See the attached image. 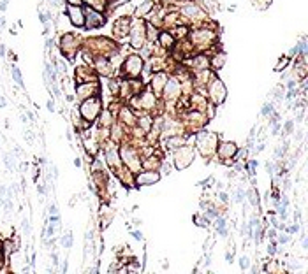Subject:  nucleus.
Instances as JSON below:
<instances>
[{
	"instance_id": "obj_1",
	"label": "nucleus",
	"mask_w": 308,
	"mask_h": 274,
	"mask_svg": "<svg viewBox=\"0 0 308 274\" xmlns=\"http://www.w3.org/2000/svg\"><path fill=\"white\" fill-rule=\"evenodd\" d=\"M145 32H146V23L145 19L137 18V21H132L129 26V34H130V44L136 49H139L143 46V40H145Z\"/></svg>"
},
{
	"instance_id": "obj_2",
	"label": "nucleus",
	"mask_w": 308,
	"mask_h": 274,
	"mask_svg": "<svg viewBox=\"0 0 308 274\" xmlns=\"http://www.w3.org/2000/svg\"><path fill=\"white\" fill-rule=\"evenodd\" d=\"M181 14L185 16V18H189L190 21H201V19H206V13L202 11V7L201 5H197V4H183V7H181Z\"/></svg>"
},
{
	"instance_id": "obj_3",
	"label": "nucleus",
	"mask_w": 308,
	"mask_h": 274,
	"mask_svg": "<svg viewBox=\"0 0 308 274\" xmlns=\"http://www.w3.org/2000/svg\"><path fill=\"white\" fill-rule=\"evenodd\" d=\"M83 14H85V25L86 28H97V26H102L104 25V16H102L99 11H95V9L92 7H85L83 9Z\"/></svg>"
},
{
	"instance_id": "obj_4",
	"label": "nucleus",
	"mask_w": 308,
	"mask_h": 274,
	"mask_svg": "<svg viewBox=\"0 0 308 274\" xmlns=\"http://www.w3.org/2000/svg\"><path fill=\"white\" fill-rule=\"evenodd\" d=\"M99 111H100V104H99V100H86V102L81 106V114H83V118L85 120H88V121H92V120H95L97 118V114H99Z\"/></svg>"
},
{
	"instance_id": "obj_5",
	"label": "nucleus",
	"mask_w": 308,
	"mask_h": 274,
	"mask_svg": "<svg viewBox=\"0 0 308 274\" xmlns=\"http://www.w3.org/2000/svg\"><path fill=\"white\" fill-rule=\"evenodd\" d=\"M125 70L127 74H130L132 77H137L143 70V60L137 56V55H132L125 60Z\"/></svg>"
},
{
	"instance_id": "obj_6",
	"label": "nucleus",
	"mask_w": 308,
	"mask_h": 274,
	"mask_svg": "<svg viewBox=\"0 0 308 274\" xmlns=\"http://www.w3.org/2000/svg\"><path fill=\"white\" fill-rule=\"evenodd\" d=\"M67 14L70 18V23L76 25V26H83L85 25V14H83V7L79 5H72L70 4L67 7Z\"/></svg>"
},
{
	"instance_id": "obj_7",
	"label": "nucleus",
	"mask_w": 308,
	"mask_h": 274,
	"mask_svg": "<svg viewBox=\"0 0 308 274\" xmlns=\"http://www.w3.org/2000/svg\"><path fill=\"white\" fill-rule=\"evenodd\" d=\"M192 39L196 46H210V42L215 39V34L210 30H197V32H194Z\"/></svg>"
},
{
	"instance_id": "obj_8",
	"label": "nucleus",
	"mask_w": 308,
	"mask_h": 274,
	"mask_svg": "<svg viewBox=\"0 0 308 274\" xmlns=\"http://www.w3.org/2000/svg\"><path fill=\"white\" fill-rule=\"evenodd\" d=\"M129 26H130L129 19L127 18H120L118 21L113 25V34H116L118 37H125L129 34Z\"/></svg>"
},
{
	"instance_id": "obj_9",
	"label": "nucleus",
	"mask_w": 308,
	"mask_h": 274,
	"mask_svg": "<svg viewBox=\"0 0 308 274\" xmlns=\"http://www.w3.org/2000/svg\"><path fill=\"white\" fill-rule=\"evenodd\" d=\"M159 181V174L157 172H145L137 178V183L139 185H153V183Z\"/></svg>"
},
{
	"instance_id": "obj_10",
	"label": "nucleus",
	"mask_w": 308,
	"mask_h": 274,
	"mask_svg": "<svg viewBox=\"0 0 308 274\" xmlns=\"http://www.w3.org/2000/svg\"><path fill=\"white\" fill-rule=\"evenodd\" d=\"M153 9V2H145V4H139V7L136 9V16L141 18V16H146L150 11Z\"/></svg>"
},
{
	"instance_id": "obj_11",
	"label": "nucleus",
	"mask_w": 308,
	"mask_h": 274,
	"mask_svg": "<svg viewBox=\"0 0 308 274\" xmlns=\"http://www.w3.org/2000/svg\"><path fill=\"white\" fill-rule=\"evenodd\" d=\"M234 153H236V146H234L232 143L222 144V148H220V155H222V156H232Z\"/></svg>"
},
{
	"instance_id": "obj_12",
	"label": "nucleus",
	"mask_w": 308,
	"mask_h": 274,
	"mask_svg": "<svg viewBox=\"0 0 308 274\" xmlns=\"http://www.w3.org/2000/svg\"><path fill=\"white\" fill-rule=\"evenodd\" d=\"M11 70H13V79L16 81V85L23 88V86H25V83H23V77H21V70H19L16 65H13V69H11Z\"/></svg>"
},
{
	"instance_id": "obj_13",
	"label": "nucleus",
	"mask_w": 308,
	"mask_h": 274,
	"mask_svg": "<svg viewBox=\"0 0 308 274\" xmlns=\"http://www.w3.org/2000/svg\"><path fill=\"white\" fill-rule=\"evenodd\" d=\"M159 40H160L162 48H171L173 46V35L171 34H160Z\"/></svg>"
},
{
	"instance_id": "obj_14",
	"label": "nucleus",
	"mask_w": 308,
	"mask_h": 274,
	"mask_svg": "<svg viewBox=\"0 0 308 274\" xmlns=\"http://www.w3.org/2000/svg\"><path fill=\"white\" fill-rule=\"evenodd\" d=\"M164 83H166V76H164V74H157L155 77H153V88H155V90H162Z\"/></svg>"
},
{
	"instance_id": "obj_15",
	"label": "nucleus",
	"mask_w": 308,
	"mask_h": 274,
	"mask_svg": "<svg viewBox=\"0 0 308 274\" xmlns=\"http://www.w3.org/2000/svg\"><path fill=\"white\" fill-rule=\"evenodd\" d=\"M62 244H64V248H70V246H72V236L65 234L64 237H62Z\"/></svg>"
},
{
	"instance_id": "obj_16",
	"label": "nucleus",
	"mask_w": 308,
	"mask_h": 274,
	"mask_svg": "<svg viewBox=\"0 0 308 274\" xmlns=\"http://www.w3.org/2000/svg\"><path fill=\"white\" fill-rule=\"evenodd\" d=\"M252 4L257 5L259 9H264V7H268L271 4V0H252Z\"/></svg>"
},
{
	"instance_id": "obj_17",
	"label": "nucleus",
	"mask_w": 308,
	"mask_h": 274,
	"mask_svg": "<svg viewBox=\"0 0 308 274\" xmlns=\"http://www.w3.org/2000/svg\"><path fill=\"white\" fill-rule=\"evenodd\" d=\"M292 128H294V121H292V120L285 121V125H283V134H285V135H287V134H291Z\"/></svg>"
},
{
	"instance_id": "obj_18",
	"label": "nucleus",
	"mask_w": 308,
	"mask_h": 274,
	"mask_svg": "<svg viewBox=\"0 0 308 274\" xmlns=\"http://www.w3.org/2000/svg\"><path fill=\"white\" fill-rule=\"evenodd\" d=\"M261 113H262L264 116L273 114V106H271V104H264V106H262V109H261Z\"/></svg>"
},
{
	"instance_id": "obj_19",
	"label": "nucleus",
	"mask_w": 308,
	"mask_h": 274,
	"mask_svg": "<svg viewBox=\"0 0 308 274\" xmlns=\"http://www.w3.org/2000/svg\"><path fill=\"white\" fill-rule=\"evenodd\" d=\"M4 164L7 165V169H14V162L11 155H4Z\"/></svg>"
},
{
	"instance_id": "obj_20",
	"label": "nucleus",
	"mask_w": 308,
	"mask_h": 274,
	"mask_svg": "<svg viewBox=\"0 0 308 274\" xmlns=\"http://www.w3.org/2000/svg\"><path fill=\"white\" fill-rule=\"evenodd\" d=\"M248 265H250L248 257H245V255H243V257L240 258V267H241V269H248Z\"/></svg>"
},
{
	"instance_id": "obj_21",
	"label": "nucleus",
	"mask_w": 308,
	"mask_h": 274,
	"mask_svg": "<svg viewBox=\"0 0 308 274\" xmlns=\"http://www.w3.org/2000/svg\"><path fill=\"white\" fill-rule=\"evenodd\" d=\"M224 225H227V221H225V218H222V216H217L215 218V227H224Z\"/></svg>"
},
{
	"instance_id": "obj_22",
	"label": "nucleus",
	"mask_w": 308,
	"mask_h": 274,
	"mask_svg": "<svg viewBox=\"0 0 308 274\" xmlns=\"http://www.w3.org/2000/svg\"><path fill=\"white\" fill-rule=\"evenodd\" d=\"M243 200H245V191L241 188H238L236 190V202H243Z\"/></svg>"
},
{
	"instance_id": "obj_23",
	"label": "nucleus",
	"mask_w": 308,
	"mask_h": 274,
	"mask_svg": "<svg viewBox=\"0 0 308 274\" xmlns=\"http://www.w3.org/2000/svg\"><path fill=\"white\" fill-rule=\"evenodd\" d=\"M217 232H218V236H222V237H227V234H229V230H227V225H224V227H218V228H217Z\"/></svg>"
},
{
	"instance_id": "obj_24",
	"label": "nucleus",
	"mask_w": 308,
	"mask_h": 274,
	"mask_svg": "<svg viewBox=\"0 0 308 274\" xmlns=\"http://www.w3.org/2000/svg\"><path fill=\"white\" fill-rule=\"evenodd\" d=\"M224 58H225L224 55H218L217 58H215V60H213V62H215V67H222V63H224Z\"/></svg>"
},
{
	"instance_id": "obj_25",
	"label": "nucleus",
	"mask_w": 308,
	"mask_h": 274,
	"mask_svg": "<svg viewBox=\"0 0 308 274\" xmlns=\"http://www.w3.org/2000/svg\"><path fill=\"white\" fill-rule=\"evenodd\" d=\"M21 227H23V230H25V234H28V232H30V225H28V220H23V221H21Z\"/></svg>"
},
{
	"instance_id": "obj_26",
	"label": "nucleus",
	"mask_w": 308,
	"mask_h": 274,
	"mask_svg": "<svg viewBox=\"0 0 308 274\" xmlns=\"http://www.w3.org/2000/svg\"><path fill=\"white\" fill-rule=\"evenodd\" d=\"M257 165H259L257 160H250V172H252V174H254V170L257 169Z\"/></svg>"
},
{
	"instance_id": "obj_27",
	"label": "nucleus",
	"mask_w": 308,
	"mask_h": 274,
	"mask_svg": "<svg viewBox=\"0 0 308 274\" xmlns=\"http://www.w3.org/2000/svg\"><path fill=\"white\" fill-rule=\"evenodd\" d=\"M268 253H271V255L276 253V242H271V244L268 246Z\"/></svg>"
},
{
	"instance_id": "obj_28",
	"label": "nucleus",
	"mask_w": 308,
	"mask_h": 274,
	"mask_svg": "<svg viewBox=\"0 0 308 274\" xmlns=\"http://www.w3.org/2000/svg\"><path fill=\"white\" fill-rule=\"evenodd\" d=\"M7 9V0H0V13H5Z\"/></svg>"
},
{
	"instance_id": "obj_29",
	"label": "nucleus",
	"mask_w": 308,
	"mask_h": 274,
	"mask_svg": "<svg viewBox=\"0 0 308 274\" xmlns=\"http://www.w3.org/2000/svg\"><path fill=\"white\" fill-rule=\"evenodd\" d=\"M121 2H125V0H108V4H109V5H115V7H118Z\"/></svg>"
},
{
	"instance_id": "obj_30",
	"label": "nucleus",
	"mask_w": 308,
	"mask_h": 274,
	"mask_svg": "<svg viewBox=\"0 0 308 274\" xmlns=\"http://www.w3.org/2000/svg\"><path fill=\"white\" fill-rule=\"evenodd\" d=\"M278 242H280V244H287V242H289V237H287V236H280Z\"/></svg>"
},
{
	"instance_id": "obj_31",
	"label": "nucleus",
	"mask_w": 308,
	"mask_h": 274,
	"mask_svg": "<svg viewBox=\"0 0 308 274\" xmlns=\"http://www.w3.org/2000/svg\"><path fill=\"white\" fill-rule=\"evenodd\" d=\"M266 169H268V172H270V174H273V170H275V167H273V164H271V162H266Z\"/></svg>"
},
{
	"instance_id": "obj_32",
	"label": "nucleus",
	"mask_w": 308,
	"mask_h": 274,
	"mask_svg": "<svg viewBox=\"0 0 308 274\" xmlns=\"http://www.w3.org/2000/svg\"><path fill=\"white\" fill-rule=\"evenodd\" d=\"M297 230H299V227H297V225H292V227H289V228H287V232H291V234H296Z\"/></svg>"
},
{
	"instance_id": "obj_33",
	"label": "nucleus",
	"mask_w": 308,
	"mask_h": 274,
	"mask_svg": "<svg viewBox=\"0 0 308 274\" xmlns=\"http://www.w3.org/2000/svg\"><path fill=\"white\" fill-rule=\"evenodd\" d=\"M132 236H134L137 241H141V239H143V234H141V232H137V230H134V232H132Z\"/></svg>"
},
{
	"instance_id": "obj_34",
	"label": "nucleus",
	"mask_w": 308,
	"mask_h": 274,
	"mask_svg": "<svg viewBox=\"0 0 308 274\" xmlns=\"http://www.w3.org/2000/svg\"><path fill=\"white\" fill-rule=\"evenodd\" d=\"M48 111H49V113H55V106H53V100H49V102H48Z\"/></svg>"
},
{
	"instance_id": "obj_35",
	"label": "nucleus",
	"mask_w": 308,
	"mask_h": 274,
	"mask_svg": "<svg viewBox=\"0 0 308 274\" xmlns=\"http://www.w3.org/2000/svg\"><path fill=\"white\" fill-rule=\"evenodd\" d=\"M5 106H7V100H5V97H2V95H0V107L4 109Z\"/></svg>"
},
{
	"instance_id": "obj_36",
	"label": "nucleus",
	"mask_w": 308,
	"mask_h": 274,
	"mask_svg": "<svg viewBox=\"0 0 308 274\" xmlns=\"http://www.w3.org/2000/svg\"><path fill=\"white\" fill-rule=\"evenodd\" d=\"M294 86H296V81H294V79H289V81H287V88H294Z\"/></svg>"
},
{
	"instance_id": "obj_37",
	"label": "nucleus",
	"mask_w": 308,
	"mask_h": 274,
	"mask_svg": "<svg viewBox=\"0 0 308 274\" xmlns=\"http://www.w3.org/2000/svg\"><path fill=\"white\" fill-rule=\"evenodd\" d=\"M69 4H72V5H79L81 2H83V0H67Z\"/></svg>"
},
{
	"instance_id": "obj_38",
	"label": "nucleus",
	"mask_w": 308,
	"mask_h": 274,
	"mask_svg": "<svg viewBox=\"0 0 308 274\" xmlns=\"http://www.w3.org/2000/svg\"><path fill=\"white\" fill-rule=\"evenodd\" d=\"M227 199H229L227 193H224V191H222V193H220V200H222V202H227Z\"/></svg>"
},
{
	"instance_id": "obj_39",
	"label": "nucleus",
	"mask_w": 308,
	"mask_h": 274,
	"mask_svg": "<svg viewBox=\"0 0 308 274\" xmlns=\"http://www.w3.org/2000/svg\"><path fill=\"white\" fill-rule=\"evenodd\" d=\"M225 260H227V262H232V253H227V251H225Z\"/></svg>"
},
{
	"instance_id": "obj_40",
	"label": "nucleus",
	"mask_w": 308,
	"mask_h": 274,
	"mask_svg": "<svg viewBox=\"0 0 308 274\" xmlns=\"http://www.w3.org/2000/svg\"><path fill=\"white\" fill-rule=\"evenodd\" d=\"M49 213H51V215H56V213H58L56 206H51V207H49Z\"/></svg>"
},
{
	"instance_id": "obj_41",
	"label": "nucleus",
	"mask_w": 308,
	"mask_h": 274,
	"mask_svg": "<svg viewBox=\"0 0 308 274\" xmlns=\"http://www.w3.org/2000/svg\"><path fill=\"white\" fill-rule=\"evenodd\" d=\"M270 237H276V232H275V230H270Z\"/></svg>"
},
{
	"instance_id": "obj_42",
	"label": "nucleus",
	"mask_w": 308,
	"mask_h": 274,
	"mask_svg": "<svg viewBox=\"0 0 308 274\" xmlns=\"http://www.w3.org/2000/svg\"><path fill=\"white\" fill-rule=\"evenodd\" d=\"M0 55H2V56L5 55V49H4V46H0Z\"/></svg>"
}]
</instances>
